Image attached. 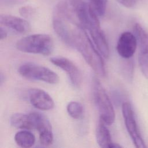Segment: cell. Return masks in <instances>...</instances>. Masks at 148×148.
<instances>
[{"instance_id":"obj_1","label":"cell","mask_w":148,"mask_h":148,"mask_svg":"<svg viewBox=\"0 0 148 148\" xmlns=\"http://www.w3.org/2000/svg\"><path fill=\"white\" fill-rule=\"evenodd\" d=\"M85 29L75 27L72 34L70 46L75 48L82 56L86 62L99 76L106 75L105 62L101 54L96 49Z\"/></svg>"},{"instance_id":"obj_2","label":"cell","mask_w":148,"mask_h":148,"mask_svg":"<svg viewBox=\"0 0 148 148\" xmlns=\"http://www.w3.org/2000/svg\"><path fill=\"white\" fill-rule=\"evenodd\" d=\"M16 46L17 50L24 53L49 56L53 51L54 42L49 35L37 34L20 39Z\"/></svg>"},{"instance_id":"obj_3","label":"cell","mask_w":148,"mask_h":148,"mask_svg":"<svg viewBox=\"0 0 148 148\" xmlns=\"http://www.w3.org/2000/svg\"><path fill=\"white\" fill-rule=\"evenodd\" d=\"M92 95L100 120L108 125H112L115 120L114 110L105 88L97 78L92 81Z\"/></svg>"},{"instance_id":"obj_4","label":"cell","mask_w":148,"mask_h":148,"mask_svg":"<svg viewBox=\"0 0 148 148\" xmlns=\"http://www.w3.org/2000/svg\"><path fill=\"white\" fill-rule=\"evenodd\" d=\"M19 74L24 78L32 80L42 81L55 84L59 82L58 75L50 69L32 62H25L18 68Z\"/></svg>"},{"instance_id":"obj_5","label":"cell","mask_w":148,"mask_h":148,"mask_svg":"<svg viewBox=\"0 0 148 148\" xmlns=\"http://www.w3.org/2000/svg\"><path fill=\"white\" fill-rule=\"evenodd\" d=\"M88 10L90 14V23L87 29L98 50L103 57L107 58L109 56V47L106 36L101 28L98 18L99 16L89 5Z\"/></svg>"},{"instance_id":"obj_6","label":"cell","mask_w":148,"mask_h":148,"mask_svg":"<svg viewBox=\"0 0 148 148\" xmlns=\"http://www.w3.org/2000/svg\"><path fill=\"white\" fill-rule=\"evenodd\" d=\"M122 113L126 129L135 146L138 148L146 147L137 125L132 107L129 102H124L123 103Z\"/></svg>"},{"instance_id":"obj_7","label":"cell","mask_w":148,"mask_h":148,"mask_svg":"<svg viewBox=\"0 0 148 148\" xmlns=\"http://www.w3.org/2000/svg\"><path fill=\"white\" fill-rule=\"evenodd\" d=\"M138 45V62L144 76L148 79V33L138 23L134 27Z\"/></svg>"},{"instance_id":"obj_8","label":"cell","mask_w":148,"mask_h":148,"mask_svg":"<svg viewBox=\"0 0 148 148\" xmlns=\"http://www.w3.org/2000/svg\"><path fill=\"white\" fill-rule=\"evenodd\" d=\"M35 128L39 136V140L43 146H49L53 142V134L51 123L47 117L43 113L39 112H32L29 113Z\"/></svg>"},{"instance_id":"obj_9","label":"cell","mask_w":148,"mask_h":148,"mask_svg":"<svg viewBox=\"0 0 148 148\" xmlns=\"http://www.w3.org/2000/svg\"><path fill=\"white\" fill-rule=\"evenodd\" d=\"M50 61L56 66L65 71L69 77L72 86L79 88L82 83V74L77 67L71 60L63 57H53L50 58Z\"/></svg>"},{"instance_id":"obj_10","label":"cell","mask_w":148,"mask_h":148,"mask_svg":"<svg viewBox=\"0 0 148 148\" xmlns=\"http://www.w3.org/2000/svg\"><path fill=\"white\" fill-rule=\"evenodd\" d=\"M138 45L137 39L135 34L125 31L123 32L119 38L116 49L120 57L128 59L134 54Z\"/></svg>"},{"instance_id":"obj_11","label":"cell","mask_w":148,"mask_h":148,"mask_svg":"<svg viewBox=\"0 0 148 148\" xmlns=\"http://www.w3.org/2000/svg\"><path fill=\"white\" fill-rule=\"evenodd\" d=\"M28 99L32 106L41 110H49L54 107V102L45 91L38 88H31L28 91Z\"/></svg>"},{"instance_id":"obj_12","label":"cell","mask_w":148,"mask_h":148,"mask_svg":"<svg viewBox=\"0 0 148 148\" xmlns=\"http://www.w3.org/2000/svg\"><path fill=\"white\" fill-rule=\"evenodd\" d=\"M0 23L2 25L20 34H25L31 30V25L27 20L12 15L1 14Z\"/></svg>"},{"instance_id":"obj_13","label":"cell","mask_w":148,"mask_h":148,"mask_svg":"<svg viewBox=\"0 0 148 148\" xmlns=\"http://www.w3.org/2000/svg\"><path fill=\"white\" fill-rule=\"evenodd\" d=\"M68 2L73 10L80 27L87 29L90 23L88 5L83 0H68Z\"/></svg>"},{"instance_id":"obj_14","label":"cell","mask_w":148,"mask_h":148,"mask_svg":"<svg viewBox=\"0 0 148 148\" xmlns=\"http://www.w3.org/2000/svg\"><path fill=\"white\" fill-rule=\"evenodd\" d=\"M96 140L99 147L102 148H111L113 142L111 139L109 130L105 124L100 120L96 128Z\"/></svg>"},{"instance_id":"obj_15","label":"cell","mask_w":148,"mask_h":148,"mask_svg":"<svg viewBox=\"0 0 148 148\" xmlns=\"http://www.w3.org/2000/svg\"><path fill=\"white\" fill-rule=\"evenodd\" d=\"M10 123L12 127L20 130H31L34 128L32 120L29 114L14 113L11 116Z\"/></svg>"},{"instance_id":"obj_16","label":"cell","mask_w":148,"mask_h":148,"mask_svg":"<svg viewBox=\"0 0 148 148\" xmlns=\"http://www.w3.org/2000/svg\"><path fill=\"white\" fill-rule=\"evenodd\" d=\"M14 140L19 146L24 148H29L34 145L35 137L28 130H22L15 134Z\"/></svg>"},{"instance_id":"obj_17","label":"cell","mask_w":148,"mask_h":148,"mask_svg":"<svg viewBox=\"0 0 148 148\" xmlns=\"http://www.w3.org/2000/svg\"><path fill=\"white\" fill-rule=\"evenodd\" d=\"M66 110L68 114L75 119H79L82 117L83 108L82 105L76 101H71L66 106Z\"/></svg>"},{"instance_id":"obj_18","label":"cell","mask_w":148,"mask_h":148,"mask_svg":"<svg viewBox=\"0 0 148 148\" xmlns=\"http://www.w3.org/2000/svg\"><path fill=\"white\" fill-rule=\"evenodd\" d=\"M106 2L107 0H90L88 4L98 16H102L106 11Z\"/></svg>"},{"instance_id":"obj_19","label":"cell","mask_w":148,"mask_h":148,"mask_svg":"<svg viewBox=\"0 0 148 148\" xmlns=\"http://www.w3.org/2000/svg\"><path fill=\"white\" fill-rule=\"evenodd\" d=\"M19 13L22 17L25 18H29L34 14L35 13V10L31 6H26L21 7L19 9Z\"/></svg>"},{"instance_id":"obj_20","label":"cell","mask_w":148,"mask_h":148,"mask_svg":"<svg viewBox=\"0 0 148 148\" xmlns=\"http://www.w3.org/2000/svg\"><path fill=\"white\" fill-rule=\"evenodd\" d=\"M117 1L124 7L131 8L135 6L138 0H117Z\"/></svg>"},{"instance_id":"obj_21","label":"cell","mask_w":148,"mask_h":148,"mask_svg":"<svg viewBox=\"0 0 148 148\" xmlns=\"http://www.w3.org/2000/svg\"><path fill=\"white\" fill-rule=\"evenodd\" d=\"M8 35V33L6 32V31L2 27H1L0 28V39L1 40H3L5 38H6Z\"/></svg>"}]
</instances>
